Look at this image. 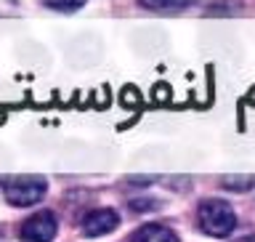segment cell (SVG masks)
<instances>
[{"label":"cell","mask_w":255,"mask_h":242,"mask_svg":"<svg viewBox=\"0 0 255 242\" xmlns=\"http://www.w3.org/2000/svg\"><path fill=\"white\" fill-rule=\"evenodd\" d=\"M197 219H199V227H202L205 235L210 237H226L234 232L237 227V213L234 208L223 200H205L197 211Z\"/></svg>","instance_id":"obj_1"},{"label":"cell","mask_w":255,"mask_h":242,"mask_svg":"<svg viewBox=\"0 0 255 242\" xmlns=\"http://www.w3.org/2000/svg\"><path fill=\"white\" fill-rule=\"evenodd\" d=\"M48 192V184L43 176H19L5 187V200L16 208H29L40 203Z\"/></svg>","instance_id":"obj_2"},{"label":"cell","mask_w":255,"mask_h":242,"mask_svg":"<svg viewBox=\"0 0 255 242\" xmlns=\"http://www.w3.org/2000/svg\"><path fill=\"white\" fill-rule=\"evenodd\" d=\"M56 232H59V221H56V216L51 211L35 213L21 224V237L27 242H51L56 237Z\"/></svg>","instance_id":"obj_3"},{"label":"cell","mask_w":255,"mask_h":242,"mask_svg":"<svg viewBox=\"0 0 255 242\" xmlns=\"http://www.w3.org/2000/svg\"><path fill=\"white\" fill-rule=\"evenodd\" d=\"M117 213L112 211V208H99V211H91L85 213L83 224H80V229H83L85 237H101V235H109V232L117 229Z\"/></svg>","instance_id":"obj_4"},{"label":"cell","mask_w":255,"mask_h":242,"mask_svg":"<svg viewBox=\"0 0 255 242\" xmlns=\"http://www.w3.org/2000/svg\"><path fill=\"white\" fill-rule=\"evenodd\" d=\"M130 242H178V237L173 235L167 227H159V224H146L133 235Z\"/></svg>","instance_id":"obj_5"},{"label":"cell","mask_w":255,"mask_h":242,"mask_svg":"<svg viewBox=\"0 0 255 242\" xmlns=\"http://www.w3.org/2000/svg\"><path fill=\"white\" fill-rule=\"evenodd\" d=\"M186 0H141L143 8H151V11H173V8H181Z\"/></svg>","instance_id":"obj_6"},{"label":"cell","mask_w":255,"mask_h":242,"mask_svg":"<svg viewBox=\"0 0 255 242\" xmlns=\"http://www.w3.org/2000/svg\"><path fill=\"white\" fill-rule=\"evenodd\" d=\"M223 187L234 189V192H247L253 187V179L250 176H226V179H223Z\"/></svg>","instance_id":"obj_7"},{"label":"cell","mask_w":255,"mask_h":242,"mask_svg":"<svg viewBox=\"0 0 255 242\" xmlns=\"http://www.w3.org/2000/svg\"><path fill=\"white\" fill-rule=\"evenodd\" d=\"M43 3L56 8V11H75V8L85 5V0H43Z\"/></svg>","instance_id":"obj_8"},{"label":"cell","mask_w":255,"mask_h":242,"mask_svg":"<svg viewBox=\"0 0 255 242\" xmlns=\"http://www.w3.org/2000/svg\"><path fill=\"white\" fill-rule=\"evenodd\" d=\"M234 242H255V235H247V237H239V240H234Z\"/></svg>","instance_id":"obj_9"},{"label":"cell","mask_w":255,"mask_h":242,"mask_svg":"<svg viewBox=\"0 0 255 242\" xmlns=\"http://www.w3.org/2000/svg\"><path fill=\"white\" fill-rule=\"evenodd\" d=\"M250 101H255V88H253V91H250Z\"/></svg>","instance_id":"obj_10"}]
</instances>
